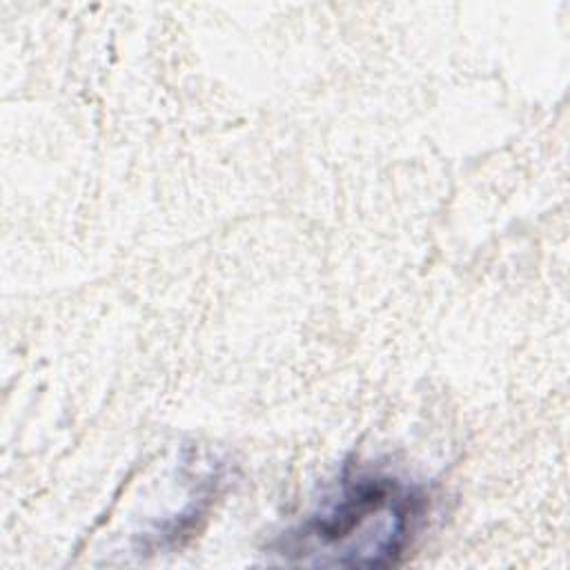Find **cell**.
I'll return each instance as SVG.
<instances>
[{
    "mask_svg": "<svg viewBox=\"0 0 570 570\" xmlns=\"http://www.w3.org/2000/svg\"><path fill=\"white\" fill-rule=\"evenodd\" d=\"M428 517L425 490L394 470L350 463L305 517L274 543L296 566H396Z\"/></svg>",
    "mask_w": 570,
    "mask_h": 570,
    "instance_id": "obj_1",
    "label": "cell"
}]
</instances>
